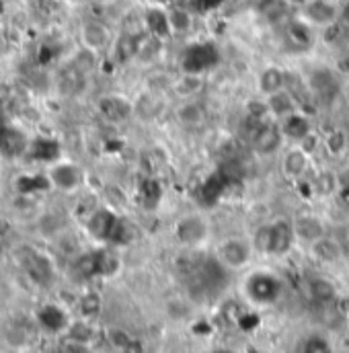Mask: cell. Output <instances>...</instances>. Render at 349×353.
<instances>
[{
	"label": "cell",
	"instance_id": "cell-14",
	"mask_svg": "<svg viewBox=\"0 0 349 353\" xmlns=\"http://www.w3.org/2000/svg\"><path fill=\"white\" fill-rule=\"evenodd\" d=\"M283 35L286 41L294 48V50H310V46L315 43V31L312 25L304 19H292L286 23L283 27Z\"/></svg>",
	"mask_w": 349,
	"mask_h": 353
},
{
	"label": "cell",
	"instance_id": "cell-29",
	"mask_svg": "<svg viewBox=\"0 0 349 353\" xmlns=\"http://www.w3.org/2000/svg\"><path fill=\"white\" fill-rule=\"evenodd\" d=\"M161 50H163V39L146 31L138 37V56L136 58L142 62H148V60H154L161 54Z\"/></svg>",
	"mask_w": 349,
	"mask_h": 353
},
{
	"label": "cell",
	"instance_id": "cell-5",
	"mask_svg": "<svg viewBox=\"0 0 349 353\" xmlns=\"http://www.w3.org/2000/svg\"><path fill=\"white\" fill-rule=\"evenodd\" d=\"M218 62V50L212 43H193L181 56V66L189 74H201Z\"/></svg>",
	"mask_w": 349,
	"mask_h": 353
},
{
	"label": "cell",
	"instance_id": "cell-21",
	"mask_svg": "<svg viewBox=\"0 0 349 353\" xmlns=\"http://www.w3.org/2000/svg\"><path fill=\"white\" fill-rule=\"evenodd\" d=\"M138 37L140 35H132V33H121L113 46V58L117 64H128L138 56Z\"/></svg>",
	"mask_w": 349,
	"mask_h": 353
},
{
	"label": "cell",
	"instance_id": "cell-3",
	"mask_svg": "<svg viewBox=\"0 0 349 353\" xmlns=\"http://www.w3.org/2000/svg\"><path fill=\"white\" fill-rule=\"evenodd\" d=\"M121 224H123V218H119L115 212H111L109 208H97L88 216L87 230L94 241L115 245V239L119 234Z\"/></svg>",
	"mask_w": 349,
	"mask_h": 353
},
{
	"label": "cell",
	"instance_id": "cell-18",
	"mask_svg": "<svg viewBox=\"0 0 349 353\" xmlns=\"http://www.w3.org/2000/svg\"><path fill=\"white\" fill-rule=\"evenodd\" d=\"M281 132H283L286 138H290L294 142H302L306 136L312 134V125H310V119L304 113L296 111V113L288 115L286 119H281Z\"/></svg>",
	"mask_w": 349,
	"mask_h": 353
},
{
	"label": "cell",
	"instance_id": "cell-24",
	"mask_svg": "<svg viewBox=\"0 0 349 353\" xmlns=\"http://www.w3.org/2000/svg\"><path fill=\"white\" fill-rule=\"evenodd\" d=\"M228 185H230V179L224 175L222 171L214 173L208 181H203V185H201V199H203L208 205L214 203V201H218Z\"/></svg>",
	"mask_w": 349,
	"mask_h": 353
},
{
	"label": "cell",
	"instance_id": "cell-25",
	"mask_svg": "<svg viewBox=\"0 0 349 353\" xmlns=\"http://www.w3.org/2000/svg\"><path fill=\"white\" fill-rule=\"evenodd\" d=\"M14 189L21 195H35V193L46 191V189H52V185H50V179L46 173H33V175L19 176L14 183Z\"/></svg>",
	"mask_w": 349,
	"mask_h": 353
},
{
	"label": "cell",
	"instance_id": "cell-11",
	"mask_svg": "<svg viewBox=\"0 0 349 353\" xmlns=\"http://www.w3.org/2000/svg\"><path fill=\"white\" fill-rule=\"evenodd\" d=\"M218 259L226 269H241L251 259V245L243 239H226L218 249Z\"/></svg>",
	"mask_w": 349,
	"mask_h": 353
},
{
	"label": "cell",
	"instance_id": "cell-40",
	"mask_svg": "<svg viewBox=\"0 0 349 353\" xmlns=\"http://www.w3.org/2000/svg\"><path fill=\"white\" fill-rule=\"evenodd\" d=\"M275 0H247V6L251 8V10H255V12H265L271 4H273Z\"/></svg>",
	"mask_w": 349,
	"mask_h": 353
},
{
	"label": "cell",
	"instance_id": "cell-43",
	"mask_svg": "<svg viewBox=\"0 0 349 353\" xmlns=\"http://www.w3.org/2000/svg\"><path fill=\"white\" fill-rule=\"evenodd\" d=\"M283 2H286L290 8H300V10H302V8L306 6V2H308V0H283Z\"/></svg>",
	"mask_w": 349,
	"mask_h": 353
},
{
	"label": "cell",
	"instance_id": "cell-13",
	"mask_svg": "<svg viewBox=\"0 0 349 353\" xmlns=\"http://www.w3.org/2000/svg\"><path fill=\"white\" fill-rule=\"evenodd\" d=\"M281 140H283L281 125H275V123H269V121L261 123L251 136V144H253L255 152H259V154L277 152L279 146H281Z\"/></svg>",
	"mask_w": 349,
	"mask_h": 353
},
{
	"label": "cell",
	"instance_id": "cell-20",
	"mask_svg": "<svg viewBox=\"0 0 349 353\" xmlns=\"http://www.w3.org/2000/svg\"><path fill=\"white\" fill-rule=\"evenodd\" d=\"M144 23H146V31L161 39H167L173 33L169 23V12L159 6H152L144 12Z\"/></svg>",
	"mask_w": 349,
	"mask_h": 353
},
{
	"label": "cell",
	"instance_id": "cell-16",
	"mask_svg": "<svg viewBox=\"0 0 349 353\" xmlns=\"http://www.w3.org/2000/svg\"><path fill=\"white\" fill-rule=\"evenodd\" d=\"M292 226H294L296 239H300V241H304V243H310V245H312L315 241L327 236V234H325V224H323V220L317 218V216H312V214H300V216H296L294 222H292Z\"/></svg>",
	"mask_w": 349,
	"mask_h": 353
},
{
	"label": "cell",
	"instance_id": "cell-4",
	"mask_svg": "<svg viewBox=\"0 0 349 353\" xmlns=\"http://www.w3.org/2000/svg\"><path fill=\"white\" fill-rule=\"evenodd\" d=\"M46 175L50 179L52 189H58L62 193H72L85 183V173L77 163L70 161H58L48 167Z\"/></svg>",
	"mask_w": 349,
	"mask_h": 353
},
{
	"label": "cell",
	"instance_id": "cell-6",
	"mask_svg": "<svg viewBox=\"0 0 349 353\" xmlns=\"http://www.w3.org/2000/svg\"><path fill=\"white\" fill-rule=\"evenodd\" d=\"M29 136L14 123L0 121V157L4 159H25L29 148Z\"/></svg>",
	"mask_w": 349,
	"mask_h": 353
},
{
	"label": "cell",
	"instance_id": "cell-10",
	"mask_svg": "<svg viewBox=\"0 0 349 353\" xmlns=\"http://www.w3.org/2000/svg\"><path fill=\"white\" fill-rule=\"evenodd\" d=\"M302 19L312 27H329L339 21V6L331 0H308L302 8Z\"/></svg>",
	"mask_w": 349,
	"mask_h": 353
},
{
	"label": "cell",
	"instance_id": "cell-28",
	"mask_svg": "<svg viewBox=\"0 0 349 353\" xmlns=\"http://www.w3.org/2000/svg\"><path fill=\"white\" fill-rule=\"evenodd\" d=\"M312 255L323 263H335L341 257V249H339L337 241L323 236V239L312 243Z\"/></svg>",
	"mask_w": 349,
	"mask_h": 353
},
{
	"label": "cell",
	"instance_id": "cell-30",
	"mask_svg": "<svg viewBox=\"0 0 349 353\" xmlns=\"http://www.w3.org/2000/svg\"><path fill=\"white\" fill-rule=\"evenodd\" d=\"M83 81H85V72L74 64V66H70L68 70L62 72L60 87L64 88V90H68V92H79L83 88V85H85Z\"/></svg>",
	"mask_w": 349,
	"mask_h": 353
},
{
	"label": "cell",
	"instance_id": "cell-41",
	"mask_svg": "<svg viewBox=\"0 0 349 353\" xmlns=\"http://www.w3.org/2000/svg\"><path fill=\"white\" fill-rule=\"evenodd\" d=\"M339 23H343L346 27H349V0H346L339 6Z\"/></svg>",
	"mask_w": 349,
	"mask_h": 353
},
{
	"label": "cell",
	"instance_id": "cell-33",
	"mask_svg": "<svg viewBox=\"0 0 349 353\" xmlns=\"http://www.w3.org/2000/svg\"><path fill=\"white\" fill-rule=\"evenodd\" d=\"M201 88V79H199V74H189V72H185V77L174 85V90L181 94V97H193L197 90Z\"/></svg>",
	"mask_w": 349,
	"mask_h": 353
},
{
	"label": "cell",
	"instance_id": "cell-23",
	"mask_svg": "<svg viewBox=\"0 0 349 353\" xmlns=\"http://www.w3.org/2000/svg\"><path fill=\"white\" fill-rule=\"evenodd\" d=\"M286 85H288V74L281 68L269 66L259 74V90L267 97L281 90V88H286Z\"/></svg>",
	"mask_w": 349,
	"mask_h": 353
},
{
	"label": "cell",
	"instance_id": "cell-19",
	"mask_svg": "<svg viewBox=\"0 0 349 353\" xmlns=\"http://www.w3.org/2000/svg\"><path fill=\"white\" fill-rule=\"evenodd\" d=\"M267 105H269L271 115H275L277 119H286L288 115L298 111V99L290 90H286V88L269 94L267 97Z\"/></svg>",
	"mask_w": 349,
	"mask_h": 353
},
{
	"label": "cell",
	"instance_id": "cell-44",
	"mask_svg": "<svg viewBox=\"0 0 349 353\" xmlns=\"http://www.w3.org/2000/svg\"><path fill=\"white\" fill-rule=\"evenodd\" d=\"M216 353H235V352H228V350H220V352H216Z\"/></svg>",
	"mask_w": 349,
	"mask_h": 353
},
{
	"label": "cell",
	"instance_id": "cell-31",
	"mask_svg": "<svg viewBox=\"0 0 349 353\" xmlns=\"http://www.w3.org/2000/svg\"><path fill=\"white\" fill-rule=\"evenodd\" d=\"M169 12V23H171V29H173V33H185V31H189L191 29V25H193V19H191V14H189V10H185V8H171V10H167Z\"/></svg>",
	"mask_w": 349,
	"mask_h": 353
},
{
	"label": "cell",
	"instance_id": "cell-22",
	"mask_svg": "<svg viewBox=\"0 0 349 353\" xmlns=\"http://www.w3.org/2000/svg\"><path fill=\"white\" fill-rule=\"evenodd\" d=\"M206 117H208V115H206V107L199 105V103H193V101L183 103V105L177 109V119H179V123L185 125V128H199V125L206 123Z\"/></svg>",
	"mask_w": 349,
	"mask_h": 353
},
{
	"label": "cell",
	"instance_id": "cell-26",
	"mask_svg": "<svg viewBox=\"0 0 349 353\" xmlns=\"http://www.w3.org/2000/svg\"><path fill=\"white\" fill-rule=\"evenodd\" d=\"M308 292H310V298H312L315 302H319V304H329V302H333L335 296H337L335 283L329 281V279H325V277H315V279H310Z\"/></svg>",
	"mask_w": 349,
	"mask_h": 353
},
{
	"label": "cell",
	"instance_id": "cell-45",
	"mask_svg": "<svg viewBox=\"0 0 349 353\" xmlns=\"http://www.w3.org/2000/svg\"><path fill=\"white\" fill-rule=\"evenodd\" d=\"M348 179H349V171H348Z\"/></svg>",
	"mask_w": 349,
	"mask_h": 353
},
{
	"label": "cell",
	"instance_id": "cell-32",
	"mask_svg": "<svg viewBox=\"0 0 349 353\" xmlns=\"http://www.w3.org/2000/svg\"><path fill=\"white\" fill-rule=\"evenodd\" d=\"M269 115H271V111H269L267 101H251V103L247 105V117H249V121H251L255 128H259L261 123H265Z\"/></svg>",
	"mask_w": 349,
	"mask_h": 353
},
{
	"label": "cell",
	"instance_id": "cell-34",
	"mask_svg": "<svg viewBox=\"0 0 349 353\" xmlns=\"http://www.w3.org/2000/svg\"><path fill=\"white\" fill-rule=\"evenodd\" d=\"M348 31H349V27H346V25H343V23H339V21H335L333 25L325 27V41H327L329 46H339V43H343V41H346Z\"/></svg>",
	"mask_w": 349,
	"mask_h": 353
},
{
	"label": "cell",
	"instance_id": "cell-7",
	"mask_svg": "<svg viewBox=\"0 0 349 353\" xmlns=\"http://www.w3.org/2000/svg\"><path fill=\"white\" fill-rule=\"evenodd\" d=\"M208 232H210L208 222L201 216H197V214L183 216L174 224V236L185 247H197V245H201L208 239Z\"/></svg>",
	"mask_w": 349,
	"mask_h": 353
},
{
	"label": "cell",
	"instance_id": "cell-27",
	"mask_svg": "<svg viewBox=\"0 0 349 353\" xmlns=\"http://www.w3.org/2000/svg\"><path fill=\"white\" fill-rule=\"evenodd\" d=\"M306 167H308V157H306V152L302 148L290 150L283 157V173L290 179H300L306 173Z\"/></svg>",
	"mask_w": 349,
	"mask_h": 353
},
{
	"label": "cell",
	"instance_id": "cell-38",
	"mask_svg": "<svg viewBox=\"0 0 349 353\" xmlns=\"http://www.w3.org/2000/svg\"><path fill=\"white\" fill-rule=\"evenodd\" d=\"M346 144H348V140H346V134L341 130L331 132L329 138H327V150L331 154H341L346 150Z\"/></svg>",
	"mask_w": 349,
	"mask_h": 353
},
{
	"label": "cell",
	"instance_id": "cell-15",
	"mask_svg": "<svg viewBox=\"0 0 349 353\" xmlns=\"http://www.w3.org/2000/svg\"><path fill=\"white\" fill-rule=\"evenodd\" d=\"M99 113L111 121V123H121L126 119H130V115L134 113V107L130 101H126L123 97H117V94H111V97H103L99 103Z\"/></svg>",
	"mask_w": 349,
	"mask_h": 353
},
{
	"label": "cell",
	"instance_id": "cell-1",
	"mask_svg": "<svg viewBox=\"0 0 349 353\" xmlns=\"http://www.w3.org/2000/svg\"><path fill=\"white\" fill-rule=\"evenodd\" d=\"M294 241H296V232H294L292 222L277 220V222L265 224L255 232L253 245H255L257 251H261L265 255L279 257V255H286L292 249Z\"/></svg>",
	"mask_w": 349,
	"mask_h": 353
},
{
	"label": "cell",
	"instance_id": "cell-42",
	"mask_svg": "<svg viewBox=\"0 0 349 353\" xmlns=\"http://www.w3.org/2000/svg\"><path fill=\"white\" fill-rule=\"evenodd\" d=\"M224 0H197V6H201V8H216L218 4H222Z\"/></svg>",
	"mask_w": 349,
	"mask_h": 353
},
{
	"label": "cell",
	"instance_id": "cell-39",
	"mask_svg": "<svg viewBox=\"0 0 349 353\" xmlns=\"http://www.w3.org/2000/svg\"><path fill=\"white\" fill-rule=\"evenodd\" d=\"M81 310H83L85 316H94V314L101 310V300H99V296H94V294L85 296L83 302H81Z\"/></svg>",
	"mask_w": 349,
	"mask_h": 353
},
{
	"label": "cell",
	"instance_id": "cell-35",
	"mask_svg": "<svg viewBox=\"0 0 349 353\" xmlns=\"http://www.w3.org/2000/svg\"><path fill=\"white\" fill-rule=\"evenodd\" d=\"M302 353H333V345L323 335H312L304 341Z\"/></svg>",
	"mask_w": 349,
	"mask_h": 353
},
{
	"label": "cell",
	"instance_id": "cell-9",
	"mask_svg": "<svg viewBox=\"0 0 349 353\" xmlns=\"http://www.w3.org/2000/svg\"><path fill=\"white\" fill-rule=\"evenodd\" d=\"M25 159L31 161V163H39V165H48V167H50V165L62 161L60 142L54 140V138H48V136L33 138V140L29 142V148H27Z\"/></svg>",
	"mask_w": 349,
	"mask_h": 353
},
{
	"label": "cell",
	"instance_id": "cell-17",
	"mask_svg": "<svg viewBox=\"0 0 349 353\" xmlns=\"http://www.w3.org/2000/svg\"><path fill=\"white\" fill-rule=\"evenodd\" d=\"M81 37H83V46L87 50H90V52H94V54L105 50L111 43V31L101 21H88V23H85L83 31H81Z\"/></svg>",
	"mask_w": 349,
	"mask_h": 353
},
{
	"label": "cell",
	"instance_id": "cell-36",
	"mask_svg": "<svg viewBox=\"0 0 349 353\" xmlns=\"http://www.w3.org/2000/svg\"><path fill=\"white\" fill-rule=\"evenodd\" d=\"M315 191L321 193V195H331V193H335V191H337V179H335V175L323 173V175L317 176V179H315Z\"/></svg>",
	"mask_w": 349,
	"mask_h": 353
},
{
	"label": "cell",
	"instance_id": "cell-37",
	"mask_svg": "<svg viewBox=\"0 0 349 353\" xmlns=\"http://www.w3.org/2000/svg\"><path fill=\"white\" fill-rule=\"evenodd\" d=\"M142 197H144L146 205H154L161 197V185L154 179H146L142 185Z\"/></svg>",
	"mask_w": 349,
	"mask_h": 353
},
{
	"label": "cell",
	"instance_id": "cell-12",
	"mask_svg": "<svg viewBox=\"0 0 349 353\" xmlns=\"http://www.w3.org/2000/svg\"><path fill=\"white\" fill-rule=\"evenodd\" d=\"M308 87L312 90V94L325 101H331L339 94L341 83L331 68H315L308 77Z\"/></svg>",
	"mask_w": 349,
	"mask_h": 353
},
{
	"label": "cell",
	"instance_id": "cell-2",
	"mask_svg": "<svg viewBox=\"0 0 349 353\" xmlns=\"http://www.w3.org/2000/svg\"><path fill=\"white\" fill-rule=\"evenodd\" d=\"M245 294L251 302L259 306H269L281 296V281L269 271H253L245 281Z\"/></svg>",
	"mask_w": 349,
	"mask_h": 353
},
{
	"label": "cell",
	"instance_id": "cell-8",
	"mask_svg": "<svg viewBox=\"0 0 349 353\" xmlns=\"http://www.w3.org/2000/svg\"><path fill=\"white\" fill-rule=\"evenodd\" d=\"M35 321L50 335L66 333L70 329V325H72L70 319H68V312L60 304H54V302H48V304L39 306V310L35 312Z\"/></svg>",
	"mask_w": 349,
	"mask_h": 353
}]
</instances>
